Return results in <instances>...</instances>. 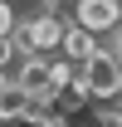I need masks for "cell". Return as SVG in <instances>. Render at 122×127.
<instances>
[{
  "instance_id": "obj_1",
  "label": "cell",
  "mask_w": 122,
  "mask_h": 127,
  "mask_svg": "<svg viewBox=\"0 0 122 127\" xmlns=\"http://www.w3.org/2000/svg\"><path fill=\"white\" fill-rule=\"evenodd\" d=\"M68 25H73V20L63 15V10H39V15L20 20V25H15V49H20V59H25V54H54V49H63Z\"/></svg>"
},
{
  "instance_id": "obj_2",
  "label": "cell",
  "mask_w": 122,
  "mask_h": 127,
  "mask_svg": "<svg viewBox=\"0 0 122 127\" xmlns=\"http://www.w3.org/2000/svg\"><path fill=\"white\" fill-rule=\"evenodd\" d=\"M83 93H88V103H112V98H122V64L107 54V49H98L88 64H83Z\"/></svg>"
},
{
  "instance_id": "obj_3",
  "label": "cell",
  "mask_w": 122,
  "mask_h": 127,
  "mask_svg": "<svg viewBox=\"0 0 122 127\" xmlns=\"http://www.w3.org/2000/svg\"><path fill=\"white\" fill-rule=\"evenodd\" d=\"M15 83L30 98H49L59 88V83H54V59H49V54H25V59H15Z\"/></svg>"
},
{
  "instance_id": "obj_4",
  "label": "cell",
  "mask_w": 122,
  "mask_h": 127,
  "mask_svg": "<svg viewBox=\"0 0 122 127\" xmlns=\"http://www.w3.org/2000/svg\"><path fill=\"white\" fill-rule=\"evenodd\" d=\"M73 20L83 25V30H93V34H112L122 25V0H73Z\"/></svg>"
},
{
  "instance_id": "obj_5",
  "label": "cell",
  "mask_w": 122,
  "mask_h": 127,
  "mask_svg": "<svg viewBox=\"0 0 122 127\" xmlns=\"http://www.w3.org/2000/svg\"><path fill=\"white\" fill-rule=\"evenodd\" d=\"M98 49H103V34H93V30H83V25H68V34H63V59H73V64H88L93 54H98Z\"/></svg>"
},
{
  "instance_id": "obj_6",
  "label": "cell",
  "mask_w": 122,
  "mask_h": 127,
  "mask_svg": "<svg viewBox=\"0 0 122 127\" xmlns=\"http://www.w3.org/2000/svg\"><path fill=\"white\" fill-rule=\"evenodd\" d=\"M30 108H34V98L20 88V83H10L5 93H0V122H25L30 117Z\"/></svg>"
},
{
  "instance_id": "obj_7",
  "label": "cell",
  "mask_w": 122,
  "mask_h": 127,
  "mask_svg": "<svg viewBox=\"0 0 122 127\" xmlns=\"http://www.w3.org/2000/svg\"><path fill=\"white\" fill-rule=\"evenodd\" d=\"M15 59H20V49H15V34H0V68H10Z\"/></svg>"
},
{
  "instance_id": "obj_8",
  "label": "cell",
  "mask_w": 122,
  "mask_h": 127,
  "mask_svg": "<svg viewBox=\"0 0 122 127\" xmlns=\"http://www.w3.org/2000/svg\"><path fill=\"white\" fill-rule=\"evenodd\" d=\"M15 25H20L15 5H10V0H0V34H15Z\"/></svg>"
},
{
  "instance_id": "obj_9",
  "label": "cell",
  "mask_w": 122,
  "mask_h": 127,
  "mask_svg": "<svg viewBox=\"0 0 122 127\" xmlns=\"http://www.w3.org/2000/svg\"><path fill=\"white\" fill-rule=\"evenodd\" d=\"M44 127H78V122H73V117H49Z\"/></svg>"
},
{
  "instance_id": "obj_10",
  "label": "cell",
  "mask_w": 122,
  "mask_h": 127,
  "mask_svg": "<svg viewBox=\"0 0 122 127\" xmlns=\"http://www.w3.org/2000/svg\"><path fill=\"white\" fill-rule=\"evenodd\" d=\"M10 83H15V73H10V68H0V93H5Z\"/></svg>"
}]
</instances>
